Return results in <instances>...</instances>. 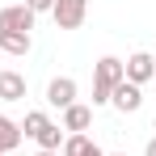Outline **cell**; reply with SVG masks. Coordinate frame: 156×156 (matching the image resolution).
Returning a JSON list of instances; mask_svg holds the SVG:
<instances>
[{
	"mask_svg": "<svg viewBox=\"0 0 156 156\" xmlns=\"http://www.w3.org/2000/svg\"><path fill=\"white\" fill-rule=\"evenodd\" d=\"M76 80L72 76H55L51 84H47V105H55V110H68V105H76Z\"/></svg>",
	"mask_w": 156,
	"mask_h": 156,
	"instance_id": "8992f818",
	"label": "cell"
},
{
	"mask_svg": "<svg viewBox=\"0 0 156 156\" xmlns=\"http://www.w3.org/2000/svg\"><path fill=\"white\" fill-rule=\"evenodd\" d=\"M152 127H156V118H152Z\"/></svg>",
	"mask_w": 156,
	"mask_h": 156,
	"instance_id": "ffe728a7",
	"label": "cell"
},
{
	"mask_svg": "<svg viewBox=\"0 0 156 156\" xmlns=\"http://www.w3.org/2000/svg\"><path fill=\"white\" fill-rule=\"evenodd\" d=\"M93 127V105H68L63 110V135H84V131Z\"/></svg>",
	"mask_w": 156,
	"mask_h": 156,
	"instance_id": "ba28073f",
	"label": "cell"
},
{
	"mask_svg": "<svg viewBox=\"0 0 156 156\" xmlns=\"http://www.w3.org/2000/svg\"><path fill=\"white\" fill-rule=\"evenodd\" d=\"M152 76H156V68H152V55H148V51H135V55L122 59V80H131V84L144 89Z\"/></svg>",
	"mask_w": 156,
	"mask_h": 156,
	"instance_id": "5b68a950",
	"label": "cell"
},
{
	"mask_svg": "<svg viewBox=\"0 0 156 156\" xmlns=\"http://www.w3.org/2000/svg\"><path fill=\"white\" fill-rule=\"evenodd\" d=\"M21 122H13L9 114H0V156H9V152H17L21 148Z\"/></svg>",
	"mask_w": 156,
	"mask_h": 156,
	"instance_id": "30bf717a",
	"label": "cell"
},
{
	"mask_svg": "<svg viewBox=\"0 0 156 156\" xmlns=\"http://www.w3.org/2000/svg\"><path fill=\"white\" fill-rule=\"evenodd\" d=\"M144 156H156V135L148 139V148H144Z\"/></svg>",
	"mask_w": 156,
	"mask_h": 156,
	"instance_id": "5bb4252c",
	"label": "cell"
},
{
	"mask_svg": "<svg viewBox=\"0 0 156 156\" xmlns=\"http://www.w3.org/2000/svg\"><path fill=\"white\" fill-rule=\"evenodd\" d=\"M21 135L34 139L42 152H59V148H63V127L55 122L47 110H26V118H21Z\"/></svg>",
	"mask_w": 156,
	"mask_h": 156,
	"instance_id": "6da1fadb",
	"label": "cell"
},
{
	"mask_svg": "<svg viewBox=\"0 0 156 156\" xmlns=\"http://www.w3.org/2000/svg\"><path fill=\"white\" fill-rule=\"evenodd\" d=\"M21 4H26L30 13L38 17V13H51V4H55V0H21Z\"/></svg>",
	"mask_w": 156,
	"mask_h": 156,
	"instance_id": "4fadbf2b",
	"label": "cell"
},
{
	"mask_svg": "<svg viewBox=\"0 0 156 156\" xmlns=\"http://www.w3.org/2000/svg\"><path fill=\"white\" fill-rule=\"evenodd\" d=\"M34 156H59V152H42V148H38V152H34Z\"/></svg>",
	"mask_w": 156,
	"mask_h": 156,
	"instance_id": "9a60e30c",
	"label": "cell"
},
{
	"mask_svg": "<svg viewBox=\"0 0 156 156\" xmlns=\"http://www.w3.org/2000/svg\"><path fill=\"white\" fill-rule=\"evenodd\" d=\"M34 30V13L26 4H4L0 9V34H30Z\"/></svg>",
	"mask_w": 156,
	"mask_h": 156,
	"instance_id": "277c9868",
	"label": "cell"
},
{
	"mask_svg": "<svg viewBox=\"0 0 156 156\" xmlns=\"http://www.w3.org/2000/svg\"><path fill=\"white\" fill-rule=\"evenodd\" d=\"M110 105H114L118 114H139V105H144V89H139V84H131V80H122V84L114 89Z\"/></svg>",
	"mask_w": 156,
	"mask_h": 156,
	"instance_id": "52a82bcc",
	"label": "cell"
},
{
	"mask_svg": "<svg viewBox=\"0 0 156 156\" xmlns=\"http://www.w3.org/2000/svg\"><path fill=\"white\" fill-rule=\"evenodd\" d=\"M97 148L89 135H63V148H59V156H89Z\"/></svg>",
	"mask_w": 156,
	"mask_h": 156,
	"instance_id": "7c38bea8",
	"label": "cell"
},
{
	"mask_svg": "<svg viewBox=\"0 0 156 156\" xmlns=\"http://www.w3.org/2000/svg\"><path fill=\"white\" fill-rule=\"evenodd\" d=\"M51 17L59 30H80L84 17H89V0H55L51 4Z\"/></svg>",
	"mask_w": 156,
	"mask_h": 156,
	"instance_id": "3957f363",
	"label": "cell"
},
{
	"mask_svg": "<svg viewBox=\"0 0 156 156\" xmlns=\"http://www.w3.org/2000/svg\"><path fill=\"white\" fill-rule=\"evenodd\" d=\"M34 38L30 34H0V55H30Z\"/></svg>",
	"mask_w": 156,
	"mask_h": 156,
	"instance_id": "8fae6325",
	"label": "cell"
},
{
	"mask_svg": "<svg viewBox=\"0 0 156 156\" xmlns=\"http://www.w3.org/2000/svg\"><path fill=\"white\" fill-rule=\"evenodd\" d=\"M89 156H105V152H101V148H93V152H89Z\"/></svg>",
	"mask_w": 156,
	"mask_h": 156,
	"instance_id": "2e32d148",
	"label": "cell"
},
{
	"mask_svg": "<svg viewBox=\"0 0 156 156\" xmlns=\"http://www.w3.org/2000/svg\"><path fill=\"white\" fill-rule=\"evenodd\" d=\"M9 156H17V152H9Z\"/></svg>",
	"mask_w": 156,
	"mask_h": 156,
	"instance_id": "44dd1931",
	"label": "cell"
},
{
	"mask_svg": "<svg viewBox=\"0 0 156 156\" xmlns=\"http://www.w3.org/2000/svg\"><path fill=\"white\" fill-rule=\"evenodd\" d=\"M152 68H156V55H152Z\"/></svg>",
	"mask_w": 156,
	"mask_h": 156,
	"instance_id": "e0dca14e",
	"label": "cell"
},
{
	"mask_svg": "<svg viewBox=\"0 0 156 156\" xmlns=\"http://www.w3.org/2000/svg\"><path fill=\"white\" fill-rule=\"evenodd\" d=\"M118 84H122V59L101 55L93 63V105H110V97H114Z\"/></svg>",
	"mask_w": 156,
	"mask_h": 156,
	"instance_id": "7a4b0ae2",
	"label": "cell"
},
{
	"mask_svg": "<svg viewBox=\"0 0 156 156\" xmlns=\"http://www.w3.org/2000/svg\"><path fill=\"white\" fill-rule=\"evenodd\" d=\"M0 72H4V63H0Z\"/></svg>",
	"mask_w": 156,
	"mask_h": 156,
	"instance_id": "d6986e66",
	"label": "cell"
},
{
	"mask_svg": "<svg viewBox=\"0 0 156 156\" xmlns=\"http://www.w3.org/2000/svg\"><path fill=\"white\" fill-rule=\"evenodd\" d=\"M0 101H26V76L4 68L0 72Z\"/></svg>",
	"mask_w": 156,
	"mask_h": 156,
	"instance_id": "9c48e42d",
	"label": "cell"
},
{
	"mask_svg": "<svg viewBox=\"0 0 156 156\" xmlns=\"http://www.w3.org/2000/svg\"><path fill=\"white\" fill-rule=\"evenodd\" d=\"M114 156H127V152H114Z\"/></svg>",
	"mask_w": 156,
	"mask_h": 156,
	"instance_id": "ac0fdd59",
	"label": "cell"
}]
</instances>
